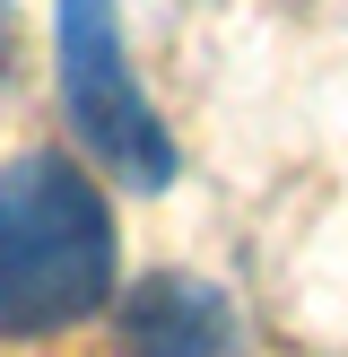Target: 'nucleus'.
<instances>
[{
  "label": "nucleus",
  "instance_id": "2",
  "mask_svg": "<svg viewBox=\"0 0 348 357\" xmlns=\"http://www.w3.org/2000/svg\"><path fill=\"white\" fill-rule=\"evenodd\" d=\"M52 70H61V114L96 166H113L131 192L174 183V131L157 122V105L131 79L113 0H61L52 9Z\"/></svg>",
  "mask_w": 348,
  "mask_h": 357
},
{
  "label": "nucleus",
  "instance_id": "1",
  "mask_svg": "<svg viewBox=\"0 0 348 357\" xmlns=\"http://www.w3.org/2000/svg\"><path fill=\"white\" fill-rule=\"evenodd\" d=\"M113 296V209L87 166L35 149L0 166V340L70 331Z\"/></svg>",
  "mask_w": 348,
  "mask_h": 357
},
{
  "label": "nucleus",
  "instance_id": "3",
  "mask_svg": "<svg viewBox=\"0 0 348 357\" xmlns=\"http://www.w3.org/2000/svg\"><path fill=\"white\" fill-rule=\"evenodd\" d=\"M122 349L131 357H226L235 349V314L209 279H148L122 305Z\"/></svg>",
  "mask_w": 348,
  "mask_h": 357
}]
</instances>
